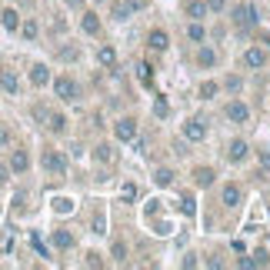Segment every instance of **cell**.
Returning a JSON list of instances; mask_svg holds the SVG:
<instances>
[{"label": "cell", "mask_w": 270, "mask_h": 270, "mask_svg": "<svg viewBox=\"0 0 270 270\" xmlns=\"http://www.w3.org/2000/svg\"><path fill=\"white\" fill-rule=\"evenodd\" d=\"M187 37H190V40H197V44H200L203 37H207V30H203V23H200V20H193V23H190V30H187Z\"/></svg>", "instance_id": "cell-24"}, {"label": "cell", "mask_w": 270, "mask_h": 270, "mask_svg": "<svg viewBox=\"0 0 270 270\" xmlns=\"http://www.w3.org/2000/svg\"><path fill=\"white\" fill-rule=\"evenodd\" d=\"M270 257H267V250H257V254H250V257H240V267L250 270V267H267Z\"/></svg>", "instance_id": "cell-9"}, {"label": "cell", "mask_w": 270, "mask_h": 270, "mask_svg": "<svg viewBox=\"0 0 270 270\" xmlns=\"http://www.w3.org/2000/svg\"><path fill=\"white\" fill-rule=\"evenodd\" d=\"M130 13H134V7H130V0H117V3H113V17H117V20H127Z\"/></svg>", "instance_id": "cell-20"}, {"label": "cell", "mask_w": 270, "mask_h": 270, "mask_svg": "<svg viewBox=\"0 0 270 270\" xmlns=\"http://www.w3.org/2000/svg\"><path fill=\"white\" fill-rule=\"evenodd\" d=\"M250 117V110H247V103H240V100H234L230 107H227V120H234V124H244Z\"/></svg>", "instance_id": "cell-8"}, {"label": "cell", "mask_w": 270, "mask_h": 270, "mask_svg": "<svg viewBox=\"0 0 270 270\" xmlns=\"http://www.w3.org/2000/svg\"><path fill=\"white\" fill-rule=\"evenodd\" d=\"M240 200H244V190H240V183H227V187H224V203H227V207H237Z\"/></svg>", "instance_id": "cell-12"}, {"label": "cell", "mask_w": 270, "mask_h": 270, "mask_svg": "<svg viewBox=\"0 0 270 270\" xmlns=\"http://www.w3.org/2000/svg\"><path fill=\"white\" fill-rule=\"evenodd\" d=\"M44 170H50V174H64V170H67V157H64L60 150H44Z\"/></svg>", "instance_id": "cell-3"}, {"label": "cell", "mask_w": 270, "mask_h": 270, "mask_svg": "<svg viewBox=\"0 0 270 270\" xmlns=\"http://www.w3.org/2000/svg\"><path fill=\"white\" fill-rule=\"evenodd\" d=\"M183 13L193 17V20H203V17H207V3H203V0H187V3H183Z\"/></svg>", "instance_id": "cell-10"}, {"label": "cell", "mask_w": 270, "mask_h": 270, "mask_svg": "<svg viewBox=\"0 0 270 270\" xmlns=\"http://www.w3.org/2000/svg\"><path fill=\"white\" fill-rule=\"evenodd\" d=\"M260 167L270 170V150H260Z\"/></svg>", "instance_id": "cell-37"}, {"label": "cell", "mask_w": 270, "mask_h": 270, "mask_svg": "<svg viewBox=\"0 0 270 270\" xmlns=\"http://www.w3.org/2000/svg\"><path fill=\"white\" fill-rule=\"evenodd\" d=\"M80 27H84V34H90V37L100 34V17H97L93 10H87V13H84V20H80Z\"/></svg>", "instance_id": "cell-13"}, {"label": "cell", "mask_w": 270, "mask_h": 270, "mask_svg": "<svg viewBox=\"0 0 270 270\" xmlns=\"http://www.w3.org/2000/svg\"><path fill=\"white\" fill-rule=\"evenodd\" d=\"M30 244H34V247H37V254H40V257H47V247H44V244H40V237H30Z\"/></svg>", "instance_id": "cell-35"}, {"label": "cell", "mask_w": 270, "mask_h": 270, "mask_svg": "<svg viewBox=\"0 0 270 270\" xmlns=\"http://www.w3.org/2000/svg\"><path fill=\"white\" fill-rule=\"evenodd\" d=\"M137 70H140V84H147V87H150V84H154V70L147 67V64H140Z\"/></svg>", "instance_id": "cell-30"}, {"label": "cell", "mask_w": 270, "mask_h": 270, "mask_svg": "<svg viewBox=\"0 0 270 270\" xmlns=\"http://www.w3.org/2000/svg\"><path fill=\"white\" fill-rule=\"evenodd\" d=\"M207 10H224V0H207Z\"/></svg>", "instance_id": "cell-39"}, {"label": "cell", "mask_w": 270, "mask_h": 270, "mask_svg": "<svg viewBox=\"0 0 270 270\" xmlns=\"http://www.w3.org/2000/svg\"><path fill=\"white\" fill-rule=\"evenodd\" d=\"M244 64H247L250 70H260L264 64H267V50H260V47H250L247 54H244Z\"/></svg>", "instance_id": "cell-5"}, {"label": "cell", "mask_w": 270, "mask_h": 270, "mask_svg": "<svg viewBox=\"0 0 270 270\" xmlns=\"http://www.w3.org/2000/svg\"><path fill=\"white\" fill-rule=\"evenodd\" d=\"M54 210H57V214H70V210H74V203L60 197V200H54Z\"/></svg>", "instance_id": "cell-31"}, {"label": "cell", "mask_w": 270, "mask_h": 270, "mask_svg": "<svg viewBox=\"0 0 270 270\" xmlns=\"http://www.w3.org/2000/svg\"><path fill=\"white\" fill-rule=\"evenodd\" d=\"M130 7H134V10H144V7H147V0H130Z\"/></svg>", "instance_id": "cell-40"}, {"label": "cell", "mask_w": 270, "mask_h": 270, "mask_svg": "<svg viewBox=\"0 0 270 270\" xmlns=\"http://www.w3.org/2000/svg\"><path fill=\"white\" fill-rule=\"evenodd\" d=\"M113 257H117V260L127 257V247H124V244H113Z\"/></svg>", "instance_id": "cell-36"}, {"label": "cell", "mask_w": 270, "mask_h": 270, "mask_svg": "<svg viewBox=\"0 0 270 270\" xmlns=\"http://www.w3.org/2000/svg\"><path fill=\"white\" fill-rule=\"evenodd\" d=\"M47 80H50V70H47L44 64H37V67L30 70V84H34V87H44Z\"/></svg>", "instance_id": "cell-16"}, {"label": "cell", "mask_w": 270, "mask_h": 270, "mask_svg": "<svg viewBox=\"0 0 270 270\" xmlns=\"http://www.w3.org/2000/svg\"><path fill=\"white\" fill-rule=\"evenodd\" d=\"M154 113H157V117H167V113H170V107H167V100H164V97H157V103H154Z\"/></svg>", "instance_id": "cell-32"}, {"label": "cell", "mask_w": 270, "mask_h": 270, "mask_svg": "<svg viewBox=\"0 0 270 270\" xmlns=\"http://www.w3.org/2000/svg\"><path fill=\"white\" fill-rule=\"evenodd\" d=\"M217 90H220V87H217L214 80H207V84H200V97H203V100H210V97H214Z\"/></svg>", "instance_id": "cell-29"}, {"label": "cell", "mask_w": 270, "mask_h": 270, "mask_svg": "<svg viewBox=\"0 0 270 270\" xmlns=\"http://www.w3.org/2000/svg\"><path fill=\"white\" fill-rule=\"evenodd\" d=\"M113 134H117V140H134V134H137V120L134 117H124V120H117L113 124Z\"/></svg>", "instance_id": "cell-4"}, {"label": "cell", "mask_w": 270, "mask_h": 270, "mask_svg": "<svg viewBox=\"0 0 270 270\" xmlns=\"http://www.w3.org/2000/svg\"><path fill=\"white\" fill-rule=\"evenodd\" d=\"M10 144V130H7V127H0V147H7Z\"/></svg>", "instance_id": "cell-38"}, {"label": "cell", "mask_w": 270, "mask_h": 270, "mask_svg": "<svg viewBox=\"0 0 270 270\" xmlns=\"http://www.w3.org/2000/svg\"><path fill=\"white\" fill-rule=\"evenodd\" d=\"M197 64H200V67H214V64H217V54L210 50V47H203L200 54H197Z\"/></svg>", "instance_id": "cell-23"}, {"label": "cell", "mask_w": 270, "mask_h": 270, "mask_svg": "<svg viewBox=\"0 0 270 270\" xmlns=\"http://www.w3.org/2000/svg\"><path fill=\"white\" fill-rule=\"evenodd\" d=\"M120 197H124L127 203H134L137 200V183H124V187H120Z\"/></svg>", "instance_id": "cell-27"}, {"label": "cell", "mask_w": 270, "mask_h": 270, "mask_svg": "<svg viewBox=\"0 0 270 270\" xmlns=\"http://www.w3.org/2000/svg\"><path fill=\"white\" fill-rule=\"evenodd\" d=\"M193 180H197V187H210V183H214V170H210V167H200L197 174H193Z\"/></svg>", "instance_id": "cell-22"}, {"label": "cell", "mask_w": 270, "mask_h": 270, "mask_svg": "<svg viewBox=\"0 0 270 270\" xmlns=\"http://www.w3.org/2000/svg\"><path fill=\"white\" fill-rule=\"evenodd\" d=\"M147 44H150V50H167V34L164 30H150V37H147Z\"/></svg>", "instance_id": "cell-14"}, {"label": "cell", "mask_w": 270, "mask_h": 270, "mask_svg": "<svg viewBox=\"0 0 270 270\" xmlns=\"http://www.w3.org/2000/svg\"><path fill=\"white\" fill-rule=\"evenodd\" d=\"M180 210H183L187 217L197 214V207H193V197H190V193H183V200H180Z\"/></svg>", "instance_id": "cell-28"}, {"label": "cell", "mask_w": 270, "mask_h": 270, "mask_svg": "<svg viewBox=\"0 0 270 270\" xmlns=\"http://www.w3.org/2000/svg\"><path fill=\"white\" fill-rule=\"evenodd\" d=\"M93 157H97V160H103V164H110V160H113V150H110V144H100L97 150H93Z\"/></svg>", "instance_id": "cell-26"}, {"label": "cell", "mask_w": 270, "mask_h": 270, "mask_svg": "<svg viewBox=\"0 0 270 270\" xmlns=\"http://www.w3.org/2000/svg\"><path fill=\"white\" fill-rule=\"evenodd\" d=\"M54 247L57 250H70L74 247V234H67V230H54Z\"/></svg>", "instance_id": "cell-15"}, {"label": "cell", "mask_w": 270, "mask_h": 270, "mask_svg": "<svg viewBox=\"0 0 270 270\" xmlns=\"http://www.w3.org/2000/svg\"><path fill=\"white\" fill-rule=\"evenodd\" d=\"M7 174H10V170H7V167H3V164H0V183L7 180Z\"/></svg>", "instance_id": "cell-41"}, {"label": "cell", "mask_w": 270, "mask_h": 270, "mask_svg": "<svg viewBox=\"0 0 270 270\" xmlns=\"http://www.w3.org/2000/svg\"><path fill=\"white\" fill-rule=\"evenodd\" d=\"M54 90H57V97H60V100H67V103L80 97V87H77L70 77H57V80H54Z\"/></svg>", "instance_id": "cell-2"}, {"label": "cell", "mask_w": 270, "mask_h": 270, "mask_svg": "<svg viewBox=\"0 0 270 270\" xmlns=\"http://www.w3.org/2000/svg\"><path fill=\"white\" fill-rule=\"evenodd\" d=\"M44 120H47V127H50V130H54V134H64V127H67V120H64V117H60V113H47Z\"/></svg>", "instance_id": "cell-21"}, {"label": "cell", "mask_w": 270, "mask_h": 270, "mask_svg": "<svg viewBox=\"0 0 270 270\" xmlns=\"http://www.w3.org/2000/svg\"><path fill=\"white\" fill-rule=\"evenodd\" d=\"M154 180H157V187H170V183H174V174H170L167 167H160L157 174H154Z\"/></svg>", "instance_id": "cell-25"}, {"label": "cell", "mask_w": 270, "mask_h": 270, "mask_svg": "<svg viewBox=\"0 0 270 270\" xmlns=\"http://www.w3.org/2000/svg\"><path fill=\"white\" fill-rule=\"evenodd\" d=\"M0 23H3V30H17L20 17H17V10H0Z\"/></svg>", "instance_id": "cell-18"}, {"label": "cell", "mask_w": 270, "mask_h": 270, "mask_svg": "<svg viewBox=\"0 0 270 270\" xmlns=\"http://www.w3.org/2000/svg\"><path fill=\"white\" fill-rule=\"evenodd\" d=\"M247 154H250L247 140H234V144L227 147V157L234 160V164H244V160H247Z\"/></svg>", "instance_id": "cell-6"}, {"label": "cell", "mask_w": 270, "mask_h": 270, "mask_svg": "<svg viewBox=\"0 0 270 270\" xmlns=\"http://www.w3.org/2000/svg\"><path fill=\"white\" fill-rule=\"evenodd\" d=\"M257 20H260V13H257V7H254V3H237V7H234V23L240 27V30L257 27Z\"/></svg>", "instance_id": "cell-1"}, {"label": "cell", "mask_w": 270, "mask_h": 270, "mask_svg": "<svg viewBox=\"0 0 270 270\" xmlns=\"http://www.w3.org/2000/svg\"><path fill=\"white\" fill-rule=\"evenodd\" d=\"M183 137H187V140H203V137H207V124L187 120V124H183Z\"/></svg>", "instance_id": "cell-7"}, {"label": "cell", "mask_w": 270, "mask_h": 270, "mask_svg": "<svg viewBox=\"0 0 270 270\" xmlns=\"http://www.w3.org/2000/svg\"><path fill=\"white\" fill-rule=\"evenodd\" d=\"M97 60H100L103 67H113V64H117V50H113V47H100V50H97Z\"/></svg>", "instance_id": "cell-19"}, {"label": "cell", "mask_w": 270, "mask_h": 270, "mask_svg": "<svg viewBox=\"0 0 270 270\" xmlns=\"http://www.w3.org/2000/svg\"><path fill=\"white\" fill-rule=\"evenodd\" d=\"M27 167H30V157H27V150H13V154H10V170H13V174H23Z\"/></svg>", "instance_id": "cell-11"}, {"label": "cell", "mask_w": 270, "mask_h": 270, "mask_svg": "<svg viewBox=\"0 0 270 270\" xmlns=\"http://www.w3.org/2000/svg\"><path fill=\"white\" fill-rule=\"evenodd\" d=\"M0 87L7 90V93H17V90H20V84H17V77H13L10 70H0Z\"/></svg>", "instance_id": "cell-17"}, {"label": "cell", "mask_w": 270, "mask_h": 270, "mask_svg": "<svg viewBox=\"0 0 270 270\" xmlns=\"http://www.w3.org/2000/svg\"><path fill=\"white\" fill-rule=\"evenodd\" d=\"M23 37H30V40L37 37V23H34V20H27V23H23Z\"/></svg>", "instance_id": "cell-34"}, {"label": "cell", "mask_w": 270, "mask_h": 270, "mask_svg": "<svg viewBox=\"0 0 270 270\" xmlns=\"http://www.w3.org/2000/svg\"><path fill=\"white\" fill-rule=\"evenodd\" d=\"M240 87H244V80H240V77H230V80H227V90H230V93H240Z\"/></svg>", "instance_id": "cell-33"}]
</instances>
